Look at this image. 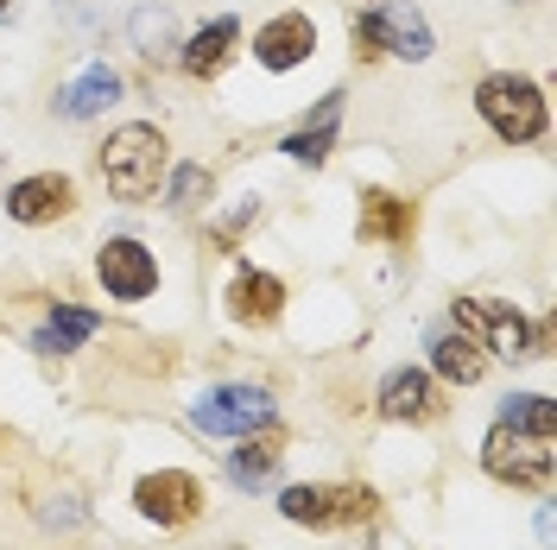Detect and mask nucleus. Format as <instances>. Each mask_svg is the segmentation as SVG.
<instances>
[{
	"mask_svg": "<svg viewBox=\"0 0 557 550\" xmlns=\"http://www.w3.org/2000/svg\"><path fill=\"white\" fill-rule=\"evenodd\" d=\"M482 468L494 482H513V487H552L557 468V430H532V424H513L500 417L482 443Z\"/></svg>",
	"mask_w": 557,
	"mask_h": 550,
	"instance_id": "f257e3e1",
	"label": "nucleus"
},
{
	"mask_svg": "<svg viewBox=\"0 0 557 550\" xmlns=\"http://www.w3.org/2000/svg\"><path fill=\"white\" fill-rule=\"evenodd\" d=\"M102 172H108V190H114L121 203L152 197L159 177H165V139H159V127H121V134L102 146Z\"/></svg>",
	"mask_w": 557,
	"mask_h": 550,
	"instance_id": "f03ea898",
	"label": "nucleus"
},
{
	"mask_svg": "<svg viewBox=\"0 0 557 550\" xmlns=\"http://www.w3.org/2000/svg\"><path fill=\"white\" fill-rule=\"evenodd\" d=\"M475 108H482V121L507 146H525V139L545 134V96L525 76H487L482 89H475Z\"/></svg>",
	"mask_w": 557,
	"mask_h": 550,
	"instance_id": "7ed1b4c3",
	"label": "nucleus"
},
{
	"mask_svg": "<svg viewBox=\"0 0 557 550\" xmlns=\"http://www.w3.org/2000/svg\"><path fill=\"white\" fill-rule=\"evenodd\" d=\"M190 424L209 437H247L260 424H273V399L260 386H209L203 399L190 405Z\"/></svg>",
	"mask_w": 557,
	"mask_h": 550,
	"instance_id": "20e7f679",
	"label": "nucleus"
},
{
	"mask_svg": "<svg viewBox=\"0 0 557 550\" xmlns=\"http://www.w3.org/2000/svg\"><path fill=\"white\" fill-rule=\"evenodd\" d=\"M278 513L292 525H361L374 513V493L368 487H285Z\"/></svg>",
	"mask_w": 557,
	"mask_h": 550,
	"instance_id": "39448f33",
	"label": "nucleus"
},
{
	"mask_svg": "<svg viewBox=\"0 0 557 550\" xmlns=\"http://www.w3.org/2000/svg\"><path fill=\"white\" fill-rule=\"evenodd\" d=\"M456 323L462 329H475L494 354H507V361H525L532 354V323H525L513 304H494V298H456Z\"/></svg>",
	"mask_w": 557,
	"mask_h": 550,
	"instance_id": "423d86ee",
	"label": "nucleus"
},
{
	"mask_svg": "<svg viewBox=\"0 0 557 550\" xmlns=\"http://www.w3.org/2000/svg\"><path fill=\"white\" fill-rule=\"evenodd\" d=\"M96 273L114 298H146L152 285H159V266H152V253L139 241H108L102 260H96Z\"/></svg>",
	"mask_w": 557,
	"mask_h": 550,
	"instance_id": "0eeeda50",
	"label": "nucleus"
},
{
	"mask_svg": "<svg viewBox=\"0 0 557 550\" xmlns=\"http://www.w3.org/2000/svg\"><path fill=\"white\" fill-rule=\"evenodd\" d=\"M311 51H317V26L305 13H278L273 26H260V38H253V58L267 70H292V64H305Z\"/></svg>",
	"mask_w": 557,
	"mask_h": 550,
	"instance_id": "6e6552de",
	"label": "nucleus"
},
{
	"mask_svg": "<svg viewBox=\"0 0 557 550\" xmlns=\"http://www.w3.org/2000/svg\"><path fill=\"white\" fill-rule=\"evenodd\" d=\"M70 203H76V184L70 177H26V184H13L7 190V215L13 222H58V215H70Z\"/></svg>",
	"mask_w": 557,
	"mask_h": 550,
	"instance_id": "1a4fd4ad",
	"label": "nucleus"
},
{
	"mask_svg": "<svg viewBox=\"0 0 557 550\" xmlns=\"http://www.w3.org/2000/svg\"><path fill=\"white\" fill-rule=\"evenodd\" d=\"M134 500H139V513L159 518V525H184V518L203 507L197 482H190V475H177V468H165V475H146Z\"/></svg>",
	"mask_w": 557,
	"mask_h": 550,
	"instance_id": "9d476101",
	"label": "nucleus"
},
{
	"mask_svg": "<svg viewBox=\"0 0 557 550\" xmlns=\"http://www.w3.org/2000/svg\"><path fill=\"white\" fill-rule=\"evenodd\" d=\"M374 20H381V45L393 58H431V26H424V13H418L412 0H381L374 7Z\"/></svg>",
	"mask_w": 557,
	"mask_h": 550,
	"instance_id": "9b49d317",
	"label": "nucleus"
},
{
	"mask_svg": "<svg viewBox=\"0 0 557 550\" xmlns=\"http://www.w3.org/2000/svg\"><path fill=\"white\" fill-rule=\"evenodd\" d=\"M381 412L399 417V424H424V417H437V392H431V379L418 374V367H399L381 386Z\"/></svg>",
	"mask_w": 557,
	"mask_h": 550,
	"instance_id": "f8f14e48",
	"label": "nucleus"
},
{
	"mask_svg": "<svg viewBox=\"0 0 557 550\" xmlns=\"http://www.w3.org/2000/svg\"><path fill=\"white\" fill-rule=\"evenodd\" d=\"M336 121H343V96H323L311 121L285 139V152H292L298 165H323V159H330V146H336Z\"/></svg>",
	"mask_w": 557,
	"mask_h": 550,
	"instance_id": "ddd939ff",
	"label": "nucleus"
},
{
	"mask_svg": "<svg viewBox=\"0 0 557 550\" xmlns=\"http://www.w3.org/2000/svg\"><path fill=\"white\" fill-rule=\"evenodd\" d=\"M228 310H235L242 323H273L278 310H285V285H278L273 273H242L235 291H228Z\"/></svg>",
	"mask_w": 557,
	"mask_h": 550,
	"instance_id": "4468645a",
	"label": "nucleus"
},
{
	"mask_svg": "<svg viewBox=\"0 0 557 550\" xmlns=\"http://www.w3.org/2000/svg\"><path fill=\"white\" fill-rule=\"evenodd\" d=\"M431 367L444 379H456V386H475V379L487 374V354H482V342L462 329V336H437V342H431Z\"/></svg>",
	"mask_w": 557,
	"mask_h": 550,
	"instance_id": "2eb2a0df",
	"label": "nucleus"
},
{
	"mask_svg": "<svg viewBox=\"0 0 557 550\" xmlns=\"http://www.w3.org/2000/svg\"><path fill=\"white\" fill-rule=\"evenodd\" d=\"M361 235L368 241H406L412 235V203H399L393 190H368L361 197Z\"/></svg>",
	"mask_w": 557,
	"mask_h": 550,
	"instance_id": "dca6fc26",
	"label": "nucleus"
},
{
	"mask_svg": "<svg viewBox=\"0 0 557 550\" xmlns=\"http://www.w3.org/2000/svg\"><path fill=\"white\" fill-rule=\"evenodd\" d=\"M235 38H242V26H235L228 13H222V20H209L203 33L184 45V70H190V76H215V70L228 64V45H235Z\"/></svg>",
	"mask_w": 557,
	"mask_h": 550,
	"instance_id": "f3484780",
	"label": "nucleus"
},
{
	"mask_svg": "<svg viewBox=\"0 0 557 550\" xmlns=\"http://www.w3.org/2000/svg\"><path fill=\"white\" fill-rule=\"evenodd\" d=\"M96 329H102V316H96V310H51V323L33 336V348H38V354H70L76 342H89Z\"/></svg>",
	"mask_w": 557,
	"mask_h": 550,
	"instance_id": "a211bd4d",
	"label": "nucleus"
},
{
	"mask_svg": "<svg viewBox=\"0 0 557 550\" xmlns=\"http://www.w3.org/2000/svg\"><path fill=\"white\" fill-rule=\"evenodd\" d=\"M114 96H121V76H114V70H89V76H76L64 89V114L70 121H89V114H102Z\"/></svg>",
	"mask_w": 557,
	"mask_h": 550,
	"instance_id": "6ab92c4d",
	"label": "nucleus"
},
{
	"mask_svg": "<svg viewBox=\"0 0 557 550\" xmlns=\"http://www.w3.org/2000/svg\"><path fill=\"white\" fill-rule=\"evenodd\" d=\"M273 468H278V449L273 443H242V449H235V462H228V475H235L242 487L273 482Z\"/></svg>",
	"mask_w": 557,
	"mask_h": 550,
	"instance_id": "aec40b11",
	"label": "nucleus"
},
{
	"mask_svg": "<svg viewBox=\"0 0 557 550\" xmlns=\"http://www.w3.org/2000/svg\"><path fill=\"white\" fill-rule=\"evenodd\" d=\"M348 45H355V58H386V45H381V20H374V13H361V20L348 26Z\"/></svg>",
	"mask_w": 557,
	"mask_h": 550,
	"instance_id": "412c9836",
	"label": "nucleus"
},
{
	"mask_svg": "<svg viewBox=\"0 0 557 550\" xmlns=\"http://www.w3.org/2000/svg\"><path fill=\"white\" fill-rule=\"evenodd\" d=\"M203 190H209V172H203V165H184V172H177V190H172V197H177V209H190L197 197H203Z\"/></svg>",
	"mask_w": 557,
	"mask_h": 550,
	"instance_id": "4be33fe9",
	"label": "nucleus"
},
{
	"mask_svg": "<svg viewBox=\"0 0 557 550\" xmlns=\"http://www.w3.org/2000/svg\"><path fill=\"white\" fill-rule=\"evenodd\" d=\"M0 7H7V0H0Z\"/></svg>",
	"mask_w": 557,
	"mask_h": 550,
	"instance_id": "5701e85b",
	"label": "nucleus"
}]
</instances>
